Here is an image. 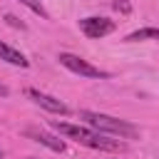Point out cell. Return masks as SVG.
<instances>
[{
	"mask_svg": "<svg viewBox=\"0 0 159 159\" xmlns=\"http://www.w3.org/2000/svg\"><path fill=\"white\" fill-rule=\"evenodd\" d=\"M7 94H10V92H7V87L0 82V97H7Z\"/></svg>",
	"mask_w": 159,
	"mask_h": 159,
	"instance_id": "7c38bea8",
	"label": "cell"
},
{
	"mask_svg": "<svg viewBox=\"0 0 159 159\" xmlns=\"http://www.w3.org/2000/svg\"><path fill=\"white\" fill-rule=\"evenodd\" d=\"M0 60L10 62V65H15V67H27V65H30V62H27V57H25L22 52H17L15 47L5 45L2 40H0Z\"/></svg>",
	"mask_w": 159,
	"mask_h": 159,
	"instance_id": "52a82bcc",
	"label": "cell"
},
{
	"mask_svg": "<svg viewBox=\"0 0 159 159\" xmlns=\"http://www.w3.org/2000/svg\"><path fill=\"white\" fill-rule=\"evenodd\" d=\"M0 159H2V152H0Z\"/></svg>",
	"mask_w": 159,
	"mask_h": 159,
	"instance_id": "4fadbf2b",
	"label": "cell"
},
{
	"mask_svg": "<svg viewBox=\"0 0 159 159\" xmlns=\"http://www.w3.org/2000/svg\"><path fill=\"white\" fill-rule=\"evenodd\" d=\"M52 129L65 134L67 139H75L82 147L89 149H99V152H124V144L119 139H107L102 132L89 129V127H80V124H70V122H52Z\"/></svg>",
	"mask_w": 159,
	"mask_h": 159,
	"instance_id": "6da1fadb",
	"label": "cell"
},
{
	"mask_svg": "<svg viewBox=\"0 0 159 159\" xmlns=\"http://www.w3.org/2000/svg\"><path fill=\"white\" fill-rule=\"evenodd\" d=\"M60 65L62 67H67L70 72H75V75H80V77H92V80H107L109 77V72H104V70H99V67H94V65H89L87 60H82L80 55H72V52H60Z\"/></svg>",
	"mask_w": 159,
	"mask_h": 159,
	"instance_id": "3957f363",
	"label": "cell"
},
{
	"mask_svg": "<svg viewBox=\"0 0 159 159\" xmlns=\"http://www.w3.org/2000/svg\"><path fill=\"white\" fill-rule=\"evenodd\" d=\"M80 30H82L87 37L99 40V37L114 32V22L107 20V17H84V20H80Z\"/></svg>",
	"mask_w": 159,
	"mask_h": 159,
	"instance_id": "277c9868",
	"label": "cell"
},
{
	"mask_svg": "<svg viewBox=\"0 0 159 159\" xmlns=\"http://www.w3.org/2000/svg\"><path fill=\"white\" fill-rule=\"evenodd\" d=\"M112 5H114V10H119L122 15H129V10H132V5H129V0H114Z\"/></svg>",
	"mask_w": 159,
	"mask_h": 159,
	"instance_id": "30bf717a",
	"label": "cell"
},
{
	"mask_svg": "<svg viewBox=\"0 0 159 159\" xmlns=\"http://www.w3.org/2000/svg\"><path fill=\"white\" fill-rule=\"evenodd\" d=\"M80 119H84L92 129L104 132V134H114V137H119V139H134V137H139V127L129 124L127 119H117V117H112V114L82 109V112H80Z\"/></svg>",
	"mask_w": 159,
	"mask_h": 159,
	"instance_id": "7a4b0ae2",
	"label": "cell"
},
{
	"mask_svg": "<svg viewBox=\"0 0 159 159\" xmlns=\"http://www.w3.org/2000/svg\"><path fill=\"white\" fill-rule=\"evenodd\" d=\"M27 97H30L35 104L45 107L47 112H52V114H67V104H65V102H60V99H57V97H52V94H45V92H40V89L30 87V89H27Z\"/></svg>",
	"mask_w": 159,
	"mask_h": 159,
	"instance_id": "5b68a950",
	"label": "cell"
},
{
	"mask_svg": "<svg viewBox=\"0 0 159 159\" xmlns=\"http://www.w3.org/2000/svg\"><path fill=\"white\" fill-rule=\"evenodd\" d=\"M20 2H22L25 7H30L35 15H40V17H47V10L42 7V2H40V0H20Z\"/></svg>",
	"mask_w": 159,
	"mask_h": 159,
	"instance_id": "9c48e42d",
	"label": "cell"
},
{
	"mask_svg": "<svg viewBox=\"0 0 159 159\" xmlns=\"http://www.w3.org/2000/svg\"><path fill=\"white\" fill-rule=\"evenodd\" d=\"M5 20H7V25H12V27H20V30H25V22H20L15 15H5Z\"/></svg>",
	"mask_w": 159,
	"mask_h": 159,
	"instance_id": "8fae6325",
	"label": "cell"
},
{
	"mask_svg": "<svg viewBox=\"0 0 159 159\" xmlns=\"http://www.w3.org/2000/svg\"><path fill=\"white\" fill-rule=\"evenodd\" d=\"M30 159H35V157H30Z\"/></svg>",
	"mask_w": 159,
	"mask_h": 159,
	"instance_id": "5bb4252c",
	"label": "cell"
},
{
	"mask_svg": "<svg viewBox=\"0 0 159 159\" xmlns=\"http://www.w3.org/2000/svg\"><path fill=\"white\" fill-rule=\"evenodd\" d=\"M25 134H27V137H32L35 142H40V144L50 147L52 152H65V142H62V139H57V137H50V134H47V132H42V129L30 127V129H25Z\"/></svg>",
	"mask_w": 159,
	"mask_h": 159,
	"instance_id": "8992f818",
	"label": "cell"
},
{
	"mask_svg": "<svg viewBox=\"0 0 159 159\" xmlns=\"http://www.w3.org/2000/svg\"><path fill=\"white\" fill-rule=\"evenodd\" d=\"M139 40H159V27H142L127 35V42H139Z\"/></svg>",
	"mask_w": 159,
	"mask_h": 159,
	"instance_id": "ba28073f",
	"label": "cell"
}]
</instances>
